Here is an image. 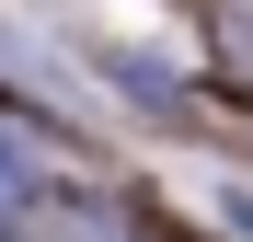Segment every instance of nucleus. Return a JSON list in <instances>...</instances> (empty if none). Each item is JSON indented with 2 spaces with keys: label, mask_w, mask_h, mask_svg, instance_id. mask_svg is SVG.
<instances>
[{
  "label": "nucleus",
  "mask_w": 253,
  "mask_h": 242,
  "mask_svg": "<svg viewBox=\"0 0 253 242\" xmlns=\"http://www.w3.org/2000/svg\"><path fill=\"white\" fill-rule=\"evenodd\" d=\"M35 196H46V161H35V139H23V127H0V219H23Z\"/></svg>",
  "instance_id": "1"
}]
</instances>
